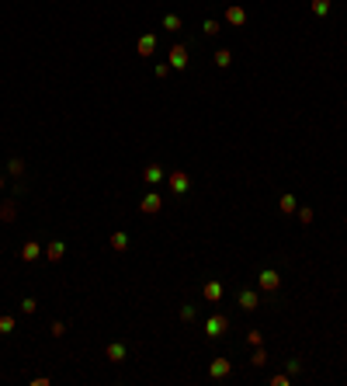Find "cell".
<instances>
[{"instance_id":"7c38bea8","label":"cell","mask_w":347,"mask_h":386,"mask_svg":"<svg viewBox=\"0 0 347 386\" xmlns=\"http://www.w3.org/2000/svg\"><path fill=\"white\" fill-rule=\"evenodd\" d=\"M63 254H66V244H63V240H52V244L45 247V258H49L52 265H59V261H63Z\"/></svg>"},{"instance_id":"f546056e","label":"cell","mask_w":347,"mask_h":386,"mask_svg":"<svg viewBox=\"0 0 347 386\" xmlns=\"http://www.w3.org/2000/svg\"><path fill=\"white\" fill-rule=\"evenodd\" d=\"M194 313H198L194 306H181V320H194Z\"/></svg>"},{"instance_id":"9a60e30c","label":"cell","mask_w":347,"mask_h":386,"mask_svg":"<svg viewBox=\"0 0 347 386\" xmlns=\"http://www.w3.org/2000/svg\"><path fill=\"white\" fill-rule=\"evenodd\" d=\"M142 177H146V185H160V181H163V177H167V171H163V167H146V171H142Z\"/></svg>"},{"instance_id":"d6986e66","label":"cell","mask_w":347,"mask_h":386,"mask_svg":"<svg viewBox=\"0 0 347 386\" xmlns=\"http://www.w3.org/2000/svg\"><path fill=\"white\" fill-rule=\"evenodd\" d=\"M312 14H316V18H327L330 14V0H312Z\"/></svg>"},{"instance_id":"277c9868","label":"cell","mask_w":347,"mask_h":386,"mask_svg":"<svg viewBox=\"0 0 347 386\" xmlns=\"http://www.w3.org/2000/svg\"><path fill=\"white\" fill-rule=\"evenodd\" d=\"M160 209H163V195H156V192H150L142 202H139V213L142 216H156Z\"/></svg>"},{"instance_id":"484cf974","label":"cell","mask_w":347,"mask_h":386,"mask_svg":"<svg viewBox=\"0 0 347 386\" xmlns=\"http://www.w3.org/2000/svg\"><path fill=\"white\" fill-rule=\"evenodd\" d=\"M288 383H292L288 372H278V376H271V386H288Z\"/></svg>"},{"instance_id":"e0dca14e","label":"cell","mask_w":347,"mask_h":386,"mask_svg":"<svg viewBox=\"0 0 347 386\" xmlns=\"http://www.w3.org/2000/svg\"><path fill=\"white\" fill-rule=\"evenodd\" d=\"M18 216V205L14 202H0V223H11Z\"/></svg>"},{"instance_id":"ffe728a7","label":"cell","mask_w":347,"mask_h":386,"mask_svg":"<svg viewBox=\"0 0 347 386\" xmlns=\"http://www.w3.org/2000/svg\"><path fill=\"white\" fill-rule=\"evenodd\" d=\"M163 28L167 32H181V18L177 14H163Z\"/></svg>"},{"instance_id":"83f0119b","label":"cell","mask_w":347,"mask_h":386,"mask_svg":"<svg viewBox=\"0 0 347 386\" xmlns=\"http://www.w3.org/2000/svg\"><path fill=\"white\" fill-rule=\"evenodd\" d=\"M52 338H63V334H66V324H63V320H52Z\"/></svg>"},{"instance_id":"30bf717a","label":"cell","mask_w":347,"mask_h":386,"mask_svg":"<svg viewBox=\"0 0 347 386\" xmlns=\"http://www.w3.org/2000/svg\"><path fill=\"white\" fill-rule=\"evenodd\" d=\"M222 292H226V289H222V282H215V278L201 286V296H205L209 303H219V299H222Z\"/></svg>"},{"instance_id":"5b68a950","label":"cell","mask_w":347,"mask_h":386,"mask_svg":"<svg viewBox=\"0 0 347 386\" xmlns=\"http://www.w3.org/2000/svg\"><path fill=\"white\" fill-rule=\"evenodd\" d=\"M167 66L184 70V66H188V45H174L170 53H167Z\"/></svg>"},{"instance_id":"2e32d148","label":"cell","mask_w":347,"mask_h":386,"mask_svg":"<svg viewBox=\"0 0 347 386\" xmlns=\"http://www.w3.org/2000/svg\"><path fill=\"white\" fill-rule=\"evenodd\" d=\"M278 209H281L285 216H292L295 209H299V202H295V195H281V198H278Z\"/></svg>"},{"instance_id":"8fae6325","label":"cell","mask_w":347,"mask_h":386,"mask_svg":"<svg viewBox=\"0 0 347 386\" xmlns=\"http://www.w3.org/2000/svg\"><path fill=\"white\" fill-rule=\"evenodd\" d=\"M104 355H108V362H125V355H129V351H125V345H122V341H111V345L104 348Z\"/></svg>"},{"instance_id":"1f68e13d","label":"cell","mask_w":347,"mask_h":386,"mask_svg":"<svg viewBox=\"0 0 347 386\" xmlns=\"http://www.w3.org/2000/svg\"><path fill=\"white\" fill-rule=\"evenodd\" d=\"M4 188H7V181H4V174H0V195H4Z\"/></svg>"},{"instance_id":"ac0fdd59","label":"cell","mask_w":347,"mask_h":386,"mask_svg":"<svg viewBox=\"0 0 347 386\" xmlns=\"http://www.w3.org/2000/svg\"><path fill=\"white\" fill-rule=\"evenodd\" d=\"M229 63H233V53H229V49H219V53H215V66H219V70H226Z\"/></svg>"},{"instance_id":"603a6c76","label":"cell","mask_w":347,"mask_h":386,"mask_svg":"<svg viewBox=\"0 0 347 386\" xmlns=\"http://www.w3.org/2000/svg\"><path fill=\"white\" fill-rule=\"evenodd\" d=\"M250 366H253V369H261V366H268V355H264V348H257V351H253V358H250Z\"/></svg>"},{"instance_id":"cb8c5ba5","label":"cell","mask_w":347,"mask_h":386,"mask_svg":"<svg viewBox=\"0 0 347 386\" xmlns=\"http://www.w3.org/2000/svg\"><path fill=\"white\" fill-rule=\"evenodd\" d=\"M11 330H14V317L4 313V317H0V334H11Z\"/></svg>"},{"instance_id":"3957f363","label":"cell","mask_w":347,"mask_h":386,"mask_svg":"<svg viewBox=\"0 0 347 386\" xmlns=\"http://www.w3.org/2000/svg\"><path fill=\"white\" fill-rule=\"evenodd\" d=\"M167 185H170L174 195H188V188H191V177H188V171H170V174H167Z\"/></svg>"},{"instance_id":"4316f807","label":"cell","mask_w":347,"mask_h":386,"mask_svg":"<svg viewBox=\"0 0 347 386\" xmlns=\"http://www.w3.org/2000/svg\"><path fill=\"white\" fill-rule=\"evenodd\" d=\"M295 216H299V223H302V226H309V223H312V209H295Z\"/></svg>"},{"instance_id":"7a4b0ae2","label":"cell","mask_w":347,"mask_h":386,"mask_svg":"<svg viewBox=\"0 0 347 386\" xmlns=\"http://www.w3.org/2000/svg\"><path fill=\"white\" fill-rule=\"evenodd\" d=\"M226 330H229V320H226L222 313H212V317L205 320V338H212V341L215 338H222Z\"/></svg>"},{"instance_id":"f1b7e54d","label":"cell","mask_w":347,"mask_h":386,"mask_svg":"<svg viewBox=\"0 0 347 386\" xmlns=\"http://www.w3.org/2000/svg\"><path fill=\"white\" fill-rule=\"evenodd\" d=\"M201 28H205V35H219V32H222V28H219V21H205Z\"/></svg>"},{"instance_id":"52a82bcc","label":"cell","mask_w":347,"mask_h":386,"mask_svg":"<svg viewBox=\"0 0 347 386\" xmlns=\"http://www.w3.org/2000/svg\"><path fill=\"white\" fill-rule=\"evenodd\" d=\"M229 372H233L229 358H212V366H209V376H212V379H226Z\"/></svg>"},{"instance_id":"7402d4cb","label":"cell","mask_w":347,"mask_h":386,"mask_svg":"<svg viewBox=\"0 0 347 386\" xmlns=\"http://www.w3.org/2000/svg\"><path fill=\"white\" fill-rule=\"evenodd\" d=\"M247 345L261 348V345H264V334H261V330H247Z\"/></svg>"},{"instance_id":"ba28073f","label":"cell","mask_w":347,"mask_h":386,"mask_svg":"<svg viewBox=\"0 0 347 386\" xmlns=\"http://www.w3.org/2000/svg\"><path fill=\"white\" fill-rule=\"evenodd\" d=\"M39 258H42V244H39V240L21 244V261H24V265H32V261H39Z\"/></svg>"},{"instance_id":"4fadbf2b","label":"cell","mask_w":347,"mask_h":386,"mask_svg":"<svg viewBox=\"0 0 347 386\" xmlns=\"http://www.w3.org/2000/svg\"><path fill=\"white\" fill-rule=\"evenodd\" d=\"M108 244H111V251H129V233L115 230L111 237H108Z\"/></svg>"},{"instance_id":"8992f818","label":"cell","mask_w":347,"mask_h":386,"mask_svg":"<svg viewBox=\"0 0 347 386\" xmlns=\"http://www.w3.org/2000/svg\"><path fill=\"white\" fill-rule=\"evenodd\" d=\"M236 303H240V310H243V313H253V310H257V303H261V299H257V289H240Z\"/></svg>"},{"instance_id":"4dcf8cb0","label":"cell","mask_w":347,"mask_h":386,"mask_svg":"<svg viewBox=\"0 0 347 386\" xmlns=\"http://www.w3.org/2000/svg\"><path fill=\"white\" fill-rule=\"evenodd\" d=\"M288 372H292V376H299V372H302V362H299V358H292V362H288Z\"/></svg>"},{"instance_id":"44dd1931","label":"cell","mask_w":347,"mask_h":386,"mask_svg":"<svg viewBox=\"0 0 347 386\" xmlns=\"http://www.w3.org/2000/svg\"><path fill=\"white\" fill-rule=\"evenodd\" d=\"M7 174H14V177H21V174H24V160H21V157H14V160L7 164Z\"/></svg>"},{"instance_id":"d4e9b609","label":"cell","mask_w":347,"mask_h":386,"mask_svg":"<svg viewBox=\"0 0 347 386\" xmlns=\"http://www.w3.org/2000/svg\"><path fill=\"white\" fill-rule=\"evenodd\" d=\"M35 310H39V303H35L32 296H28V299H21V313H28V317H32Z\"/></svg>"},{"instance_id":"5bb4252c","label":"cell","mask_w":347,"mask_h":386,"mask_svg":"<svg viewBox=\"0 0 347 386\" xmlns=\"http://www.w3.org/2000/svg\"><path fill=\"white\" fill-rule=\"evenodd\" d=\"M135 49H139V56H153V49H156V35H142V39L135 42Z\"/></svg>"},{"instance_id":"6da1fadb","label":"cell","mask_w":347,"mask_h":386,"mask_svg":"<svg viewBox=\"0 0 347 386\" xmlns=\"http://www.w3.org/2000/svg\"><path fill=\"white\" fill-rule=\"evenodd\" d=\"M257 289L278 292V289H281V275H278L274 268H261V271H257Z\"/></svg>"},{"instance_id":"9c48e42d","label":"cell","mask_w":347,"mask_h":386,"mask_svg":"<svg viewBox=\"0 0 347 386\" xmlns=\"http://www.w3.org/2000/svg\"><path fill=\"white\" fill-rule=\"evenodd\" d=\"M226 24H233V28L247 24V11H243L240 4H233V7H226Z\"/></svg>"}]
</instances>
